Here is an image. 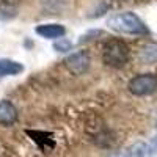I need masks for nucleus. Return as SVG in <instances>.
Wrapping results in <instances>:
<instances>
[{
  "label": "nucleus",
  "mask_w": 157,
  "mask_h": 157,
  "mask_svg": "<svg viewBox=\"0 0 157 157\" xmlns=\"http://www.w3.org/2000/svg\"><path fill=\"white\" fill-rule=\"evenodd\" d=\"M17 120V110L10 101H0V124L11 126Z\"/></svg>",
  "instance_id": "6"
},
{
  "label": "nucleus",
  "mask_w": 157,
  "mask_h": 157,
  "mask_svg": "<svg viewBox=\"0 0 157 157\" xmlns=\"http://www.w3.org/2000/svg\"><path fill=\"white\" fill-rule=\"evenodd\" d=\"M129 47L121 39H110L104 46L102 50V60L107 66L112 68H123L129 61Z\"/></svg>",
  "instance_id": "2"
},
{
  "label": "nucleus",
  "mask_w": 157,
  "mask_h": 157,
  "mask_svg": "<svg viewBox=\"0 0 157 157\" xmlns=\"http://www.w3.org/2000/svg\"><path fill=\"white\" fill-rule=\"evenodd\" d=\"M24 71L22 63L10 60V58H0V78L8 75H17Z\"/></svg>",
  "instance_id": "7"
},
{
  "label": "nucleus",
  "mask_w": 157,
  "mask_h": 157,
  "mask_svg": "<svg viewBox=\"0 0 157 157\" xmlns=\"http://www.w3.org/2000/svg\"><path fill=\"white\" fill-rule=\"evenodd\" d=\"M152 148H154V149H155V151H157V138H155V140H154V141H152Z\"/></svg>",
  "instance_id": "10"
},
{
  "label": "nucleus",
  "mask_w": 157,
  "mask_h": 157,
  "mask_svg": "<svg viewBox=\"0 0 157 157\" xmlns=\"http://www.w3.org/2000/svg\"><path fill=\"white\" fill-rule=\"evenodd\" d=\"M71 47H72V44H71V41H68L66 38H60L58 41H55V44H54V49L58 50V52L71 50Z\"/></svg>",
  "instance_id": "9"
},
{
  "label": "nucleus",
  "mask_w": 157,
  "mask_h": 157,
  "mask_svg": "<svg viewBox=\"0 0 157 157\" xmlns=\"http://www.w3.org/2000/svg\"><path fill=\"white\" fill-rule=\"evenodd\" d=\"M109 29L118 33L124 35H146L148 27L135 13L124 11V13H116V14L110 16L107 21Z\"/></svg>",
  "instance_id": "1"
},
{
  "label": "nucleus",
  "mask_w": 157,
  "mask_h": 157,
  "mask_svg": "<svg viewBox=\"0 0 157 157\" xmlns=\"http://www.w3.org/2000/svg\"><path fill=\"white\" fill-rule=\"evenodd\" d=\"M129 91L135 96H148L157 91V75L140 74L129 82Z\"/></svg>",
  "instance_id": "3"
},
{
  "label": "nucleus",
  "mask_w": 157,
  "mask_h": 157,
  "mask_svg": "<svg viewBox=\"0 0 157 157\" xmlns=\"http://www.w3.org/2000/svg\"><path fill=\"white\" fill-rule=\"evenodd\" d=\"M64 64L71 74L74 75H83L90 66H91V58H90V54L85 50H78V52H74L71 54L66 60H64Z\"/></svg>",
  "instance_id": "4"
},
{
  "label": "nucleus",
  "mask_w": 157,
  "mask_h": 157,
  "mask_svg": "<svg viewBox=\"0 0 157 157\" xmlns=\"http://www.w3.org/2000/svg\"><path fill=\"white\" fill-rule=\"evenodd\" d=\"M36 33L46 39H60L66 33V29L60 24H43L36 27Z\"/></svg>",
  "instance_id": "5"
},
{
  "label": "nucleus",
  "mask_w": 157,
  "mask_h": 157,
  "mask_svg": "<svg viewBox=\"0 0 157 157\" xmlns=\"http://www.w3.org/2000/svg\"><path fill=\"white\" fill-rule=\"evenodd\" d=\"M152 149L143 141H137L135 145H132L127 151V157H151Z\"/></svg>",
  "instance_id": "8"
}]
</instances>
